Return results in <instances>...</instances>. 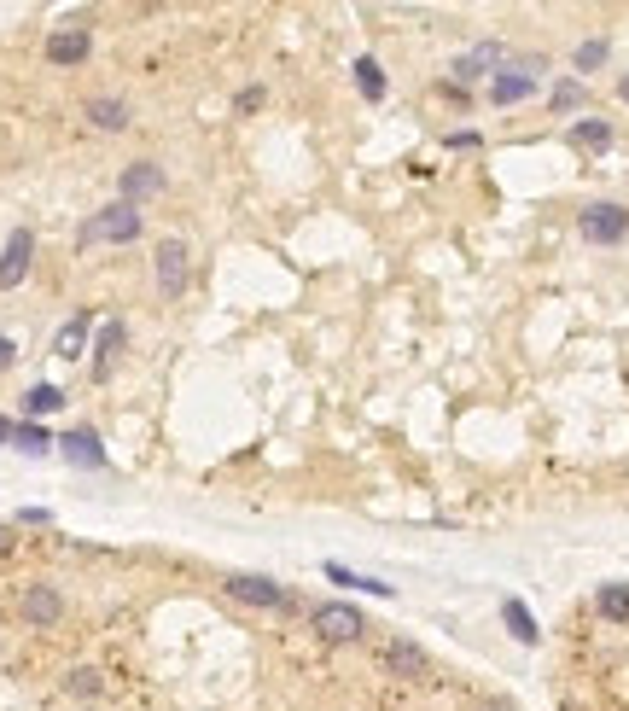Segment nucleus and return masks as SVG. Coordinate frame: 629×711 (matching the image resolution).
Listing matches in <instances>:
<instances>
[{"label":"nucleus","mask_w":629,"mask_h":711,"mask_svg":"<svg viewBox=\"0 0 629 711\" xmlns=\"http://www.w3.org/2000/svg\"><path fill=\"white\" fill-rule=\"evenodd\" d=\"M12 356H18V350H12V339H0V368H12Z\"/></svg>","instance_id":"obj_27"},{"label":"nucleus","mask_w":629,"mask_h":711,"mask_svg":"<svg viewBox=\"0 0 629 711\" xmlns=\"http://www.w3.org/2000/svg\"><path fill=\"white\" fill-rule=\"evenodd\" d=\"M82 344H88V315H76V321H65L59 327V339H53V356H82Z\"/></svg>","instance_id":"obj_17"},{"label":"nucleus","mask_w":629,"mask_h":711,"mask_svg":"<svg viewBox=\"0 0 629 711\" xmlns=\"http://www.w3.org/2000/svg\"><path fill=\"white\" fill-rule=\"evenodd\" d=\"M356 88H362L367 100H385V70L373 65V59H356Z\"/></svg>","instance_id":"obj_21"},{"label":"nucleus","mask_w":629,"mask_h":711,"mask_svg":"<svg viewBox=\"0 0 629 711\" xmlns=\"http://www.w3.org/2000/svg\"><path fill=\"white\" fill-rule=\"evenodd\" d=\"M379 665H385L391 677H426V671H431V659H426L414 642H402V636L379 647Z\"/></svg>","instance_id":"obj_6"},{"label":"nucleus","mask_w":629,"mask_h":711,"mask_svg":"<svg viewBox=\"0 0 629 711\" xmlns=\"http://www.w3.org/2000/svg\"><path fill=\"white\" fill-rule=\"evenodd\" d=\"M618 94H624V100H629V76H624V82H618Z\"/></svg>","instance_id":"obj_31"},{"label":"nucleus","mask_w":629,"mask_h":711,"mask_svg":"<svg viewBox=\"0 0 629 711\" xmlns=\"http://www.w3.org/2000/svg\"><path fill=\"white\" fill-rule=\"evenodd\" d=\"M30 251H35L30 228H18V234L6 239V251H0V286H18V280L30 274Z\"/></svg>","instance_id":"obj_8"},{"label":"nucleus","mask_w":629,"mask_h":711,"mask_svg":"<svg viewBox=\"0 0 629 711\" xmlns=\"http://www.w3.org/2000/svg\"><path fill=\"white\" fill-rule=\"evenodd\" d=\"M65 682H70V694H100V671H88V665H76Z\"/></svg>","instance_id":"obj_24"},{"label":"nucleus","mask_w":629,"mask_h":711,"mask_svg":"<svg viewBox=\"0 0 629 711\" xmlns=\"http://www.w3.org/2000/svg\"><path fill=\"white\" fill-rule=\"evenodd\" d=\"M571 146H577V152H606V146H612V123H600V117H583V123L571 129Z\"/></svg>","instance_id":"obj_14"},{"label":"nucleus","mask_w":629,"mask_h":711,"mask_svg":"<svg viewBox=\"0 0 629 711\" xmlns=\"http://www.w3.org/2000/svg\"><path fill=\"white\" fill-rule=\"evenodd\" d=\"M117 350H123V321H105V327H100V362H94V373H111Z\"/></svg>","instance_id":"obj_18"},{"label":"nucleus","mask_w":629,"mask_h":711,"mask_svg":"<svg viewBox=\"0 0 629 711\" xmlns=\"http://www.w3.org/2000/svg\"><path fill=\"white\" fill-rule=\"evenodd\" d=\"M536 94V76H525V70H501V76H490V100L496 105H519Z\"/></svg>","instance_id":"obj_12"},{"label":"nucleus","mask_w":629,"mask_h":711,"mask_svg":"<svg viewBox=\"0 0 629 711\" xmlns=\"http://www.w3.org/2000/svg\"><path fill=\"white\" fill-rule=\"evenodd\" d=\"M583 100H589V94H583V82H560V88H554V105H560V111H577Z\"/></svg>","instance_id":"obj_25"},{"label":"nucleus","mask_w":629,"mask_h":711,"mask_svg":"<svg viewBox=\"0 0 629 711\" xmlns=\"http://www.w3.org/2000/svg\"><path fill=\"white\" fill-rule=\"evenodd\" d=\"M228 595H233V601H245V607H274V612L292 607V595H286V589H280L274 577H257V572L228 577Z\"/></svg>","instance_id":"obj_4"},{"label":"nucleus","mask_w":629,"mask_h":711,"mask_svg":"<svg viewBox=\"0 0 629 711\" xmlns=\"http://www.w3.org/2000/svg\"><path fill=\"white\" fill-rule=\"evenodd\" d=\"M0 438H12V420H0Z\"/></svg>","instance_id":"obj_30"},{"label":"nucleus","mask_w":629,"mask_h":711,"mask_svg":"<svg viewBox=\"0 0 629 711\" xmlns=\"http://www.w3.org/2000/svg\"><path fill=\"white\" fill-rule=\"evenodd\" d=\"M6 548H12V525H0V554H6Z\"/></svg>","instance_id":"obj_28"},{"label":"nucleus","mask_w":629,"mask_h":711,"mask_svg":"<svg viewBox=\"0 0 629 711\" xmlns=\"http://www.w3.org/2000/svg\"><path fill=\"white\" fill-rule=\"evenodd\" d=\"M12 443H18L24 455H47V449H53V438H47L41 426H12Z\"/></svg>","instance_id":"obj_23"},{"label":"nucleus","mask_w":629,"mask_h":711,"mask_svg":"<svg viewBox=\"0 0 629 711\" xmlns=\"http://www.w3.org/2000/svg\"><path fill=\"white\" fill-rule=\"evenodd\" d=\"M501 65H507V47H501V41H484V47H472V53L455 59V82H478V76H490V70L501 76Z\"/></svg>","instance_id":"obj_5"},{"label":"nucleus","mask_w":629,"mask_h":711,"mask_svg":"<svg viewBox=\"0 0 629 711\" xmlns=\"http://www.w3.org/2000/svg\"><path fill=\"white\" fill-rule=\"evenodd\" d=\"M577 228H583V239H595V245H618L629 234V210L624 204H589L577 216Z\"/></svg>","instance_id":"obj_3"},{"label":"nucleus","mask_w":629,"mask_h":711,"mask_svg":"<svg viewBox=\"0 0 629 711\" xmlns=\"http://www.w3.org/2000/svg\"><path fill=\"white\" fill-rule=\"evenodd\" d=\"M59 403H65V391H59V385H30V397H24V408H30V414H53Z\"/></svg>","instance_id":"obj_22"},{"label":"nucleus","mask_w":629,"mask_h":711,"mask_svg":"<svg viewBox=\"0 0 629 711\" xmlns=\"http://www.w3.org/2000/svg\"><path fill=\"white\" fill-rule=\"evenodd\" d=\"M478 711H513V706H501V700H484V706H478Z\"/></svg>","instance_id":"obj_29"},{"label":"nucleus","mask_w":629,"mask_h":711,"mask_svg":"<svg viewBox=\"0 0 629 711\" xmlns=\"http://www.w3.org/2000/svg\"><path fill=\"white\" fill-rule=\"evenodd\" d=\"M501 618H507V630H513L525 647H536V636H542V630H536V618H530L525 601H501Z\"/></svg>","instance_id":"obj_16"},{"label":"nucleus","mask_w":629,"mask_h":711,"mask_svg":"<svg viewBox=\"0 0 629 711\" xmlns=\"http://www.w3.org/2000/svg\"><path fill=\"white\" fill-rule=\"evenodd\" d=\"M59 612H65V601H59V589H53V583H30V589H24V618H30L35 630L59 624Z\"/></svg>","instance_id":"obj_9"},{"label":"nucleus","mask_w":629,"mask_h":711,"mask_svg":"<svg viewBox=\"0 0 629 711\" xmlns=\"http://www.w3.org/2000/svg\"><path fill=\"white\" fill-rule=\"evenodd\" d=\"M152 193H164V170L158 164H129L123 170V204H140V199H152Z\"/></svg>","instance_id":"obj_10"},{"label":"nucleus","mask_w":629,"mask_h":711,"mask_svg":"<svg viewBox=\"0 0 629 711\" xmlns=\"http://www.w3.org/2000/svg\"><path fill=\"white\" fill-rule=\"evenodd\" d=\"M140 234V210H134V204H105L100 216H88V222H82V245H105V239H111V245H129V239Z\"/></svg>","instance_id":"obj_1"},{"label":"nucleus","mask_w":629,"mask_h":711,"mask_svg":"<svg viewBox=\"0 0 629 711\" xmlns=\"http://www.w3.org/2000/svg\"><path fill=\"white\" fill-rule=\"evenodd\" d=\"M181 286H187V245H181V239H164V245H158V292L175 298Z\"/></svg>","instance_id":"obj_7"},{"label":"nucleus","mask_w":629,"mask_h":711,"mask_svg":"<svg viewBox=\"0 0 629 711\" xmlns=\"http://www.w3.org/2000/svg\"><path fill=\"white\" fill-rule=\"evenodd\" d=\"M315 630H321V636H327V642H362L367 630H373V624H367L362 612L356 607H344V601H327V607H315Z\"/></svg>","instance_id":"obj_2"},{"label":"nucleus","mask_w":629,"mask_h":711,"mask_svg":"<svg viewBox=\"0 0 629 711\" xmlns=\"http://www.w3.org/2000/svg\"><path fill=\"white\" fill-rule=\"evenodd\" d=\"M88 117H94L100 129H123V123H129V105L123 100H88Z\"/></svg>","instance_id":"obj_19"},{"label":"nucleus","mask_w":629,"mask_h":711,"mask_svg":"<svg viewBox=\"0 0 629 711\" xmlns=\"http://www.w3.org/2000/svg\"><path fill=\"white\" fill-rule=\"evenodd\" d=\"M327 577H332V583H344V589H367V595H379V601H391V595H397L391 583H379V577H362V572H350V566H338V560H332V566H327Z\"/></svg>","instance_id":"obj_15"},{"label":"nucleus","mask_w":629,"mask_h":711,"mask_svg":"<svg viewBox=\"0 0 629 711\" xmlns=\"http://www.w3.org/2000/svg\"><path fill=\"white\" fill-rule=\"evenodd\" d=\"M47 59L53 65H82L88 59V30H53L47 35Z\"/></svg>","instance_id":"obj_11"},{"label":"nucleus","mask_w":629,"mask_h":711,"mask_svg":"<svg viewBox=\"0 0 629 711\" xmlns=\"http://www.w3.org/2000/svg\"><path fill=\"white\" fill-rule=\"evenodd\" d=\"M600 59H606V41H583L577 47V70H595Z\"/></svg>","instance_id":"obj_26"},{"label":"nucleus","mask_w":629,"mask_h":711,"mask_svg":"<svg viewBox=\"0 0 629 711\" xmlns=\"http://www.w3.org/2000/svg\"><path fill=\"white\" fill-rule=\"evenodd\" d=\"M59 449H65V455L76 461V467H105V449H100V438H94L88 426L65 432V438H59Z\"/></svg>","instance_id":"obj_13"},{"label":"nucleus","mask_w":629,"mask_h":711,"mask_svg":"<svg viewBox=\"0 0 629 711\" xmlns=\"http://www.w3.org/2000/svg\"><path fill=\"white\" fill-rule=\"evenodd\" d=\"M595 607L606 612V618H629V583H606L595 595Z\"/></svg>","instance_id":"obj_20"}]
</instances>
